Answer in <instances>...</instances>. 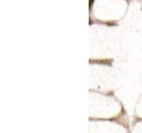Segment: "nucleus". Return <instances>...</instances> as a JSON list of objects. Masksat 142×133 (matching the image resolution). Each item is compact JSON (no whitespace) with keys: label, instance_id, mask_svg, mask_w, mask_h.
<instances>
[]
</instances>
